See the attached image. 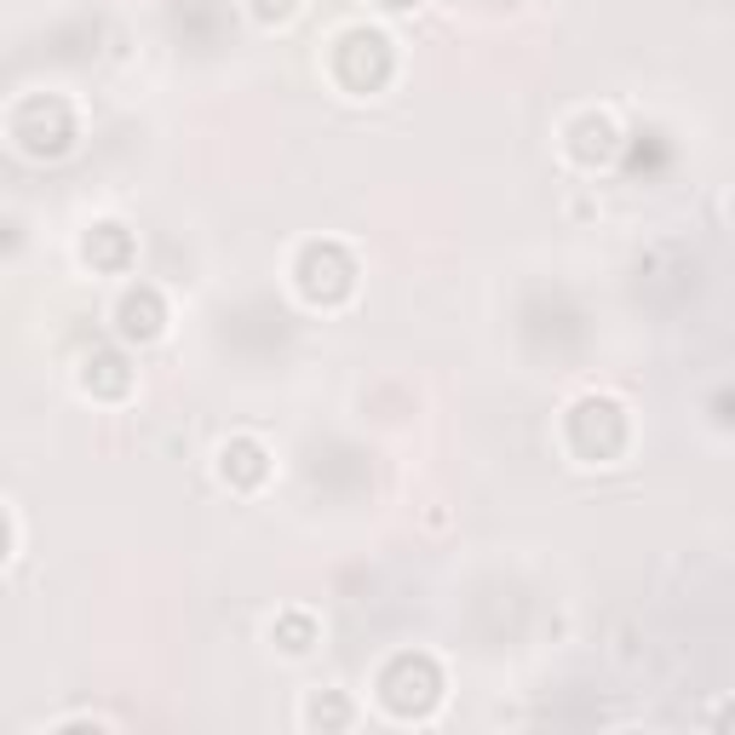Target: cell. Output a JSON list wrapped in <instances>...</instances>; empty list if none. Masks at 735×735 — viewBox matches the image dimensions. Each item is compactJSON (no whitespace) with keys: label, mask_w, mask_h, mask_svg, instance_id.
I'll return each mask as SVG.
<instances>
[{"label":"cell","mask_w":735,"mask_h":735,"mask_svg":"<svg viewBox=\"0 0 735 735\" xmlns=\"http://www.w3.org/2000/svg\"><path fill=\"white\" fill-rule=\"evenodd\" d=\"M380 695L396 718H420V713H431V701L443 695V678L425 655H396L380 678Z\"/></svg>","instance_id":"cell-1"},{"label":"cell","mask_w":735,"mask_h":735,"mask_svg":"<svg viewBox=\"0 0 735 735\" xmlns=\"http://www.w3.org/2000/svg\"><path fill=\"white\" fill-rule=\"evenodd\" d=\"M299 288H305L311 299H345L351 293V259L340 248H305V259H299Z\"/></svg>","instance_id":"cell-2"},{"label":"cell","mask_w":735,"mask_h":735,"mask_svg":"<svg viewBox=\"0 0 735 735\" xmlns=\"http://www.w3.org/2000/svg\"><path fill=\"white\" fill-rule=\"evenodd\" d=\"M121 333H127V340H155V333H161V299H155V288H132L121 299Z\"/></svg>","instance_id":"cell-3"},{"label":"cell","mask_w":735,"mask_h":735,"mask_svg":"<svg viewBox=\"0 0 735 735\" xmlns=\"http://www.w3.org/2000/svg\"><path fill=\"white\" fill-rule=\"evenodd\" d=\"M224 460H236V477H242V483H259V477H264V454H259L253 443H230Z\"/></svg>","instance_id":"cell-4"},{"label":"cell","mask_w":735,"mask_h":735,"mask_svg":"<svg viewBox=\"0 0 735 735\" xmlns=\"http://www.w3.org/2000/svg\"><path fill=\"white\" fill-rule=\"evenodd\" d=\"M293 0H259V18H288Z\"/></svg>","instance_id":"cell-5"},{"label":"cell","mask_w":735,"mask_h":735,"mask_svg":"<svg viewBox=\"0 0 735 735\" xmlns=\"http://www.w3.org/2000/svg\"><path fill=\"white\" fill-rule=\"evenodd\" d=\"M385 7H409V0H385Z\"/></svg>","instance_id":"cell-6"}]
</instances>
